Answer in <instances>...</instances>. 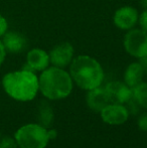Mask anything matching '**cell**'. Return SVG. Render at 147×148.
Segmentation results:
<instances>
[{
    "label": "cell",
    "instance_id": "obj_17",
    "mask_svg": "<svg viewBox=\"0 0 147 148\" xmlns=\"http://www.w3.org/2000/svg\"><path fill=\"white\" fill-rule=\"evenodd\" d=\"M0 148H18L14 137H3L0 140Z\"/></svg>",
    "mask_w": 147,
    "mask_h": 148
},
{
    "label": "cell",
    "instance_id": "obj_4",
    "mask_svg": "<svg viewBox=\"0 0 147 148\" xmlns=\"http://www.w3.org/2000/svg\"><path fill=\"white\" fill-rule=\"evenodd\" d=\"M57 136L55 129L46 128L38 123H27L16 130L14 139L18 148H46L49 141Z\"/></svg>",
    "mask_w": 147,
    "mask_h": 148
},
{
    "label": "cell",
    "instance_id": "obj_10",
    "mask_svg": "<svg viewBox=\"0 0 147 148\" xmlns=\"http://www.w3.org/2000/svg\"><path fill=\"white\" fill-rule=\"evenodd\" d=\"M51 66L49 55L44 49L36 47L30 49L26 55V64L23 66L32 72H42Z\"/></svg>",
    "mask_w": 147,
    "mask_h": 148
},
{
    "label": "cell",
    "instance_id": "obj_14",
    "mask_svg": "<svg viewBox=\"0 0 147 148\" xmlns=\"http://www.w3.org/2000/svg\"><path fill=\"white\" fill-rule=\"evenodd\" d=\"M36 120L38 124L51 128L55 120V112L53 106L49 104V100H43L38 103L36 107Z\"/></svg>",
    "mask_w": 147,
    "mask_h": 148
},
{
    "label": "cell",
    "instance_id": "obj_3",
    "mask_svg": "<svg viewBox=\"0 0 147 148\" xmlns=\"http://www.w3.org/2000/svg\"><path fill=\"white\" fill-rule=\"evenodd\" d=\"M2 87L4 92L15 101L29 102L39 92L38 77L32 71L22 68L6 74L2 79Z\"/></svg>",
    "mask_w": 147,
    "mask_h": 148
},
{
    "label": "cell",
    "instance_id": "obj_15",
    "mask_svg": "<svg viewBox=\"0 0 147 148\" xmlns=\"http://www.w3.org/2000/svg\"><path fill=\"white\" fill-rule=\"evenodd\" d=\"M132 100L139 108L147 110V82H141L132 88Z\"/></svg>",
    "mask_w": 147,
    "mask_h": 148
},
{
    "label": "cell",
    "instance_id": "obj_12",
    "mask_svg": "<svg viewBox=\"0 0 147 148\" xmlns=\"http://www.w3.org/2000/svg\"><path fill=\"white\" fill-rule=\"evenodd\" d=\"M109 103H111L110 98L104 87L100 86L98 88L87 91L86 104L91 111L100 113Z\"/></svg>",
    "mask_w": 147,
    "mask_h": 148
},
{
    "label": "cell",
    "instance_id": "obj_8",
    "mask_svg": "<svg viewBox=\"0 0 147 148\" xmlns=\"http://www.w3.org/2000/svg\"><path fill=\"white\" fill-rule=\"evenodd\" d=\"M139 19L137 8L130 5H124L116 9L113 14V23L118 29L128 31L136 26Z\"/></svg>",
    "mask_w": 147,
    "mask_h": 148
},
{
    "label": "cell",
    "instance_id": "obj_2",
    "mask_svg": "<svg viewBox=\"0 0 147 148\" xmlns=\"http://www.w3.org/2000/svg\"><path fill=\"white\" fill-rule=\"evenodd\" d=\"M39 92L49 101H59L68 98L74 89L69 71L49 66L38 77Z\"/></svg>",
    "mask_w": 147,
    "mask_h": 148
},
{
    "label": "cell",
    "instance_id": "obj_6",
    "mask_svg": "<svg viewBox=\"0 0 147 148\" xmlns=\"http://www.w3.org/2000/svg\"><path fill=\"white\" fill-rule=\"evenodd\" d=\"M51 64L61 69H67L75 59V47L70 41H62L49 51Z\"/></svg>",
    "mask_w": 147,
    "mask_h": 148
},
{
    "label": "cell",
    "instance_id": "obj_11",
    "mask_svg": "<svg viewBox=\"0 0 147 148\" xmlns=\"http://www.w3.org/2000/svg\"><path fill=\"white\" fill-rule=\"evenodd\" d=\"M1 38L6 53H20L25 51L28 45L26 36L19 31H6Z\"/></svg>",
    "mask_w": 147,
    "mask_h": 148
},
{
    "label": "cell",
    "instance_id": "obj_13",
    "mask_svg": "<svg viewBox=\"0 0 147 148\" xmlns=\"http://www.w3.org/2000/svg\"><path fill=\"white\" fill-rule=\"evenodd\" d=\"M145 72H144L143 68L141 66L140 62L138 60L136 62H132L126 66L125 71L123 74V82L125 83L127 86L130 88H134L143 82L144 76H145Z\"/></svg>",
    "mask_w": 147,
    "mask_h": 148
},
{
    "label": "cell",
    "instance_id": "obj_22",
    "mask_svg": "<svg viewBox=\"0 0 147 148\" xmlns=\"http://www.w3.org/2000/svg\"><path fill=\"white\" fill-rule=\"evenodd\" d=\"M139 5L141 6L143 9L147 8V0H139Z\"/></svg>",
    "mask_w": 147,
    "mask_h": 148
},
{
    "label": "cell",
    "instance_id": "obj_16",
    "mask_svg": "<svg viewBox=\"0 0 147 148\" xmlns=\"http://www.w3.org/2000/svg\"><path fill=\"white\" fill-rule=\"evenodd\" d=\"M137 128L142 132H147V111L141 113L136 120Z\"/></svg>",
    "mask_w": 147,
    "mask_h": 148
},
{
    "label": "cell",
    "instance_id": "obj_5",
    "mask_svg": "<svg viewBox=\"0 0 147 148\" xmlns=\"http://www.w3.org/2000/svg\"><path fill=\"white\" fill-rule=\"evenodd\" d=\"M125 51L132 58L139 60L147 56V32L141 28H132L126 31L123 37Z\"/></svg>",
    "mask_w": 147,
    "mask_h": 148
},
{
    "label": "cell",
    "instance_id": "obj_19",
    "mask_svg": "<svg viewBox=\"0 0 147 148\" xmlns=\"http://www.w3.org/2000/svg\"><path fill=\"white\" fill-rule=\"evenodd\" d=\"M8 29V23L6 18L2 14H0V38L5 34V32Z\"/></svg>",
    "mask_w": 147,
    "mask_h": 148
},
{
    "label": "cell",
    "instance_id": "obj_1",
    "mask_svg": "<svg viewBox=\"0 0 147 148\" xmlns=\"http://www.w3.org/2000/svg\"><path fill=\"white\" fill-rule=\"evenodd\" d=\"M69 73L74 85L86 92L102 86L105 79L102 64L88 55L75 57L69 66Z\"/></svg>",
    "mask_w": 147,
    "mask_h": 148
},
{
    "label": "cell",
    "instance_id": "obj_9",
    "mask_svg": "<svg viewBox=\"0 0 147 148\" xmlns=\"http://www.w3.org/2000/svg\"><path fill=\"white\" fill-rule=\"evenodd\" d=\"M111 103L126 104L132 100V88L122 81H111L104 86Z\"/></svg>",
    "mask_w": 147,
    "mask_h": 148
},
{
    "label": "cell",
    "instance_id": "obj_20",
    "mask_svg": "<svg viewBox=\"0 0 147 148\" xmlns=\"http://www.w3.org/2000/svg\"><path fill=\"white\" fill-rule=\"evenodd\" d=\"M5 57H6V51L4 49V45L2 43L1 39H0V68H1L2 64H3L4 60H5Z\"/></svg>",
    "mask_w": 147,
    "mask_h": 148
},
{
    "label": "cell",
    "instance_id": "obj_21",
    "mask_svg": "<svg viewBox=\"0 0 147 148\" xmlns=\"http://www.w3.org/2000/svg\"><path fill=\"white\" fill-rule=\"evenodd\" d=\"M137 60L140 62L141 66L143 68L144 72H145V74L147 75V56H146V57L141 58V59H139V60Z\"/></svg>",
    "mask_w": 147,
    "mask_h": 148
},
{
    "label": "cell",
    "instance_id": "obj_7",
    "mask_svg": "<svg viewBox=\"0 0 147 148\" xmlns=\"http://www.w3.org/2000/svg\"><path fill=\"white\" fill-rule=\"evenodd\" d=\"M99 114L103 122L110 126L125 124L130 117V111L127 106L118 103H109Z\"/></svg>",
    "mask_w": 147,
    "mask_h": 148
},
{
    "label": "cell",
    "instance_id": "obj_18",
    "mask_svg": "<svg viewBox=\"0 0 147 148\" xmlns=\"http://www.w3.org/2000/svg\"><path fill=\"white\" fill-rule=\"evenodd\" d=\"M138 24L140 25V28L147 32V8L143 9L139 13V19H138Z\"/></svg>",
    "mask_w": 147,
    "mask_h": 148
}]
</instances>
